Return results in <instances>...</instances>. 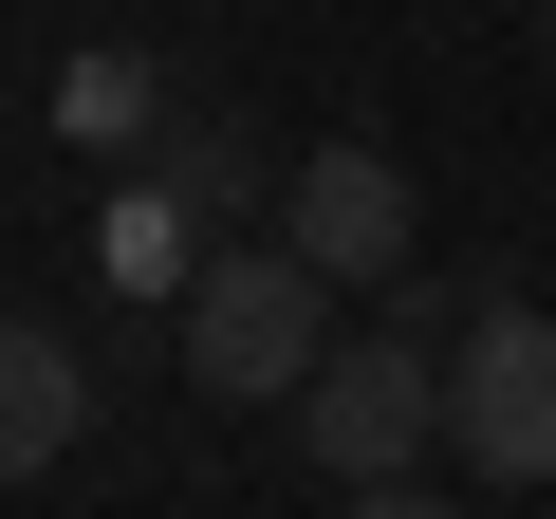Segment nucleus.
<instances>
[{
    "instance_id": "nucleus-6",
    "label": "nucleus",
    "mask_w": 556,
    "mask_h": 519,
    "mask_svg": "<svg viewBox=\"0 0 556 519\" xmlns=\"http://www.w3.org/2000/svg\"><path fill=\"white\" fill-rule=\"evenodd\" d=\"M75 427H93V353H75L56 316H20V334H0V464L56 482V464H75Z\"/></svg>"
},
{
    "instance_id": "nucleus-9",
    "label": "nucleus",
    "mask_w": 556,
    "mask_h": 519,
    "mask_svg": "<svg viewBox=\"0 0 556 519\" xmlns=\"http://www.w3.org/2000/svg\"><path fill=\"white\" fill-rule=\"evenodd\" d=\"M334 519H464V501H445V482H353Z\"/></svg>"
},
{
    "instance_id": "nucleus-8",
    "label": "nucleus",
    "mask_w": 556,
    "mask_h": 519,
    "mask_svg": "<svg viewBox=\"0 0 556 519\" xmlns=\"http://www.w3.org/2000/svg\"><path fill=\"white\" fill-rule=\"evenodd\" d=\"M149 186H167V204H204L223 241H260V149H241V130H223L204 93L167 112V149H149Z\"/></svg>"
},
{
    "instance_id": "nucleus-1",
    "label": "nucleus",
    "mask_w": 556,
    "mask_h": 519,
    "mask_svg": "<svg viewBox=\"0 0 556 519\" xmlns=\"http://www.w3.org/2000/svg\"><path fill=\"white\" fill-rule=\"evenodd\" d=\"M167 334H186V390H204V408H298V390L353 353V334H334V279H316L298 241H223Z\"/></svg>"
},
{
    "instance_id": "nucleus-3",
    "label": "nucleus",
    "mask_w": 556,
    "mask_h": 519,
    "mask_svg": "<svg viewBox=\"0 0 556 519\" xmlns=\"http://www.w3.org/2000/svg\"><path fill=\"white\" fill-rule=\"evenodd\" d=\"M445 464L501 501H556V316H482L445 353Z\"/></svg>"
},
{
    "instance_id": "nucleus-5",
    "label": "nucleus",
    "mask_w": 556,
    "mask_h": 519,
    "mask_svg": "<svg viewBox=\"0 0 556 519\" xmlns=\"http://www.w3.org/2000/svg\"><path fill=\"white\" fill-rule=\"evenodd\" d=\"M204 260H223V223H204V204H167L149 167H112V204H93V279L186 316V298H204Z\"/></svg>"
},
{
    "instance_id": "nucleus-4",
    "label": "nucleus",
    "mask_w": 556,
    "mask_h": 519,
    "mask_svg": "<svg viewBox=\"0 0 556 519\" xmlns=\"http://www.w3.org/2000/svg\"><path fill=\"white\" fill-rule=\"evenodd\" d=\"M278 241H298L334 298H371V279L408 298V241H427V204H408V167H390V149H298V186H278Z\"/></svg>"
},
{
    "instance_id": "nucleus-7",
    "label": "nucleus",
    "mask_w": 556,
    "mask_h": 519,
    "mask_svg": "<svg viewBox=\"0 0 556 519\" xmlns=\"http://www.w3.org/2000/svg\"><path fill=\"white\" fill-rule=\"evenodd\" d=\"M167 112H186V75H167L149 38H93V56H56V130H75V149H112V167H130V149H167Z\"/></svg>"
},
{
    "instance_id": "nucleus-2",
    "label": "nucleus",
    "mask_w": 556,
    "mask_h": 519,
    "mask_svg": "<svg viewBox=\"0 0 556 519\" xmlns=\"http://www.w3.org/2000/svg\"><path fill=\"white\" fill-rule=\"evenodd\" d=\"M298 445H316V482L353 501V482H427L445 464V353L390 316V334H353L316 390H298Z\"/></svg>"
}]
</instances>
